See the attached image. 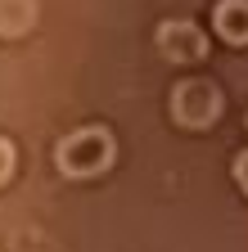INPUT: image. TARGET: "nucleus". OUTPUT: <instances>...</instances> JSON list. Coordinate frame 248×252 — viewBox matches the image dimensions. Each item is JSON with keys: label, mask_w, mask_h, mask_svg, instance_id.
<instances>
[{"label": "nucleus", "mask_w": 248, "mask_h": 252, "mask_svg": "<svg viewBox=\"0 0 248 252\" xmlns=\"http://www.w3.org/2000/svg\"><path fill=\"white\" fill-rule=\"evenodd\" d=\"M59 171L64 176H100L113 162V135L100 131V126H86V131H72L64 144H59Z\"/></svg>", "instance_id": "f257e3e1"}, {"label": "nucleus", "mask_w": 248, "mask_h": 252, "mask_svg": "<svg viewBox=\"0 0 248 252\" xmlns=\"http://www.w3.org/2000/svg\"><path fill=\"white\" fill-rule=\"evenodd\" d=\"M172 113L185 126H208L216 113H221V90H216L212 81H203V77H185L172 90Z\"/></svg>", "instance_id": "f03ea898"}, {"label": "nucleus", "mask_w": 248, "mask_h": 252, "mask_svg": "<svg viewBox=\"0 0 248 252\" xmlns=\"http://www.w3.org/2000/svg\"><path fill=\"white\" fill-rule=\"evenodd\" d=\"M158 45H163V54L176 59V63H194V59H203V50H208L203 32H199L194 23H176V18L158 27Z\"/></svg>", "instance_id": "7ed1b4c3"}, {"label": "nucleus", "mask_w": 248, "mask_h": 252, "mask_svg": "<svg viewBox=\"0 0 248 252\" xmlns=\"http://www.w3.org/2000/svg\"><path fill=\"white\" fill-rule=\"evenodd\" d=\"M216 36L230 45H248V0H221L216 5Z\"/></svg>", "instance_id": "20e7f679"}, {"label": "nucleus", "mask_w": 248, "mask_h": 252, "mask_svg": "<svg viewBox=\"0 0 248 252\" xmlns=\"http://www.w3.org/2000/svg\"><path fill=\"white\" fill-rule=\"evenodd\" d=\"M36 18V0H0V36H18Z\"/></svg>", "instance_id": "39448f33"}, {"label": "nucleus", "mask_w": 248, "mask_h": 252, "mask_svg": "<svg viewBox=\"0 0 248 252\" xmlns=\"http://www.w3.org/2000/svg\"><path fill=\"white\" fill-rule=\"evenodd\" d=\"M9 167H14V149H9V140H0V180L9 176Z\"/></svg>", "instance_id": "423d86ee"}, {"label": "nucleus", "mask_w": 248, "mask_h": 252, "mask_svg": "<svg viewBox=\"0 0 248 252\" xmlns=\"http://www.w3.org/2000/svg\"><path fill=\"white\" fill-rule=\"evenodd\" d=\"M235 180H239V185L248 189V149H244V153L235 158Z\"/></svg>", "instance_id": "0eeeda50"}]
</instances>
